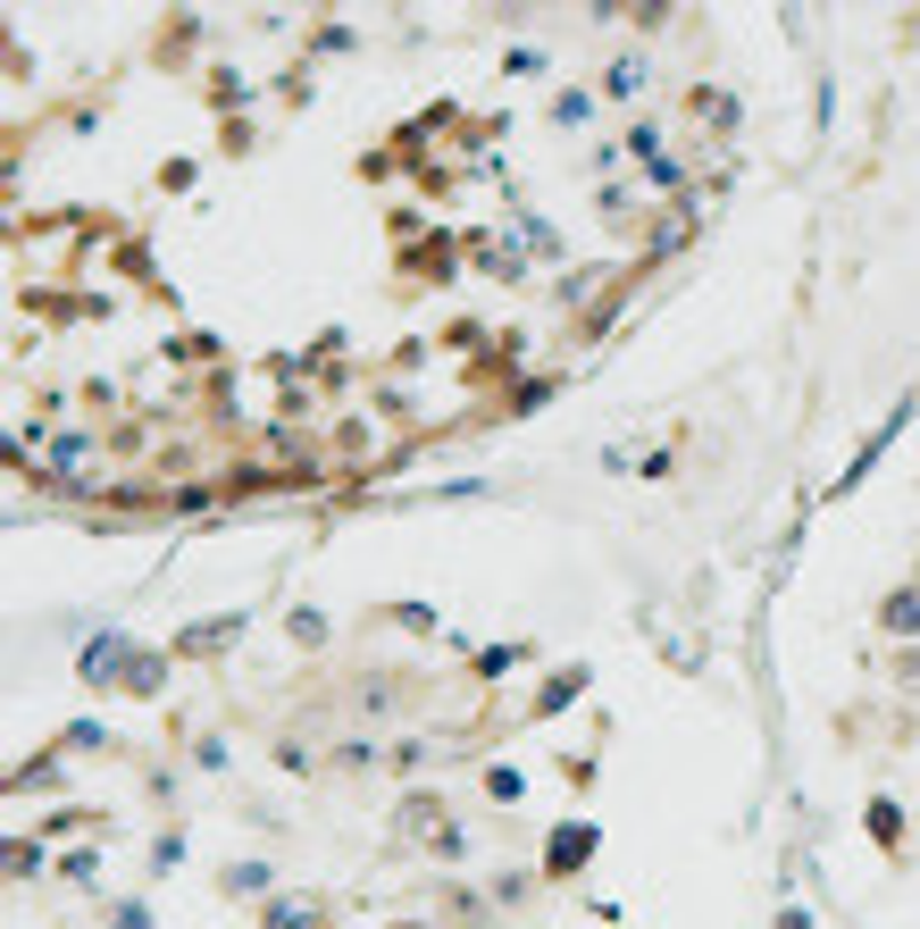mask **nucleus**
<instances>
[{
    "label": "nucleus",
    "mask_w": 920,
    "mask_h": 929,
    "mask_svg": "<svg viewBox=\"0 0 920 929\" xmlns=\"http://www.w3.org/2000/svg\"><path fill=\"white\" fill-rule=\"evenodd\" d=\"M586 846H595V829H561V837H552V871H578Z\"/></svg>",
    "instance_id": "1"
},
{
    "label": "nucleus",
    "mask_w": 920,
    "mask_h": 929,
    "mask_svg": "<svg viewBox=\"0 0 920 929\" xmlns=\"http://www.w3.org/2000/svg\"><path fill=\"white\" fill-rule=\"evenodd\" d=\"M235 628H244V620H209V628H193V637H185V653H209V646H226Z\"/></svg>",
    "instance_id": "2"
},
{
    "label": "nucleus",
    "mask_w": 920,
    "mask_h": 929,
    "mask_svg": "<svg viewBox=\"0 0 920 929\" xmlns=\"http://www.w3.org/2000/svg\"><path fill=\"white\" fill-rule=\"evenodd\" d=\"M310 921H319V905H301V896H293V905H277V912H268V929H310Z\"/></svg>",
    "instance_id": "3"
},
{
    "label": "nucleus",
    "mask_w": 920,
    "mask_h": 929,
    "mask_svg": "<svg viewBox=\"0 0 920 929\" xmlns=\"http://www.w3.org/2000/svg\"><path fill=\"white\" fill-rule=\"evenodd\" d=\"M887 628H920V595H903V603H887Z\"/></svg>",
    "instance_id": "4"
}]
</instances>
